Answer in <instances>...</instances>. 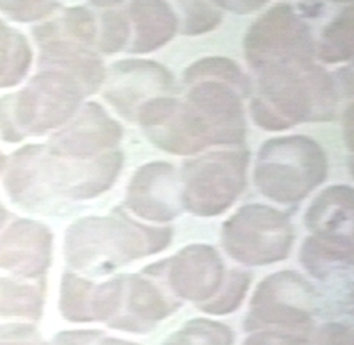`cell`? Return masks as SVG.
Listing matches in <instances>:
<instances>
[{
	"label": "cell",
	"mask_w": 354,
	"mask_h": 345,
	"mask_svg": "<svg viewBox=\"0 0 354 345\" xmlns=\"http://www.w3.org/2000/svg\"><path fill=\"white\" fill-rule=\"evenodd\" d=\"M122 162L120 150L80 160L63 157L50 150L43 153L31 149L17 157L14 170L10 171L8 187L17 196L32 189L35 198H95L112 187Z\"/></svg>",
	"instance_id": "obj_1"
},
{
	"label": "cell",
	"mask_w": 354,
	"mask_h": 345,
	"mask_svg": "<svg viewBox=\"0 0 354 345\" xmlns=\"http://www.w3.org/2000/svg\"><path fill=\"white\" fill-rule=\"evenodd\" d=\"M170 227L141 225L125 214L85 218L66 234V259L84 272L104 274L169 246Z\"/></svg>",
	"instance_id": "obj_2"
},
{
	"label": "cell",
	"mask_w": 354,
	"mask_h": 345,
	"mask_svg": "<svg viewBox=\"0 0 354 345\" xmlns=\"http://www.w3.org/2000/svg\"><path fill=\"white\" fill-rule=\"evenodd\" d=\"M326 176L325 150L315 140L300 134L266 141L254 167V182L259 192L283 205L308 197Z\"/></svg>",
	"instance_id": "obj_3"
},
{
	"label": "cell",
	"mask_w": 354,
	"mask_h": 345,
	"mask_svg": "<svg viewBox=\"0 0 354 345\" xmlns=\"http://www.w3.org/2000/svg\"><path fill=\"white\" fill-rule=\"evenodd\" d=\"M335 77L315 63L260 72L259 97L292 128L303 122H326L336 117Z\"/></svg>",
	"instance_id": "obj_4"
},
{
	"label": "cell",
	"mask_w": 354,
	"mask_h": 345,
	"mask_svg": "<svg viewBox=\"0 0 354 345\" xmlns=\"http://www.w3.org/2000/svg\"><path fill=\"white\" fill-rule=\"evenodd\" d=\"M250 153L221 150L187 161L179 176L183 207L199 216L225 213L247 181Z\"/></svg>",
	"instance_id": "obj_5"
},
{
	"label": "cell",
	"mask_w": 354,
	"mask_h": 345,
	"mask_svg": "<svg viewBox=\"0 0 354 345\" xmlns=\"http://www.w3.org/2000/svg\"><path fill=\"white\" fill-rule=\"evenodd\" d=\"M245 60L260 72L313 63L316 53L306 21L288 4H276L259 17L243 41Z\"/></svg>",
	"instance_id": "obj_6"
},
{
	"label": "cell",
	"mask_w": 354,
	"mask_h": 345,
	"mask_svg": "<svg viewBox=\"0 0 354 345\" xmlns=\"http://www.w3.org/2000/svg\"><path fill=\"white\" fill-rule=\"evenodd\" d=\"M222 242L230 257L241 263H276L290 254L293 227L288 216L276 209L247 205L223 225Z\"/></svg>",
	"instance_id": "obj_7"
},
{
	"label": "cell",
	"mask_w": 354,
	"mask_h": 345,
	"mask_svg": "<svg viewBox=\"0 0 354 345\" xmlns=\"http://www.w3.org/2000/svg\"><path fill=\"white\" fill-rule=\"evenodd\" d=\"M251 307L250 328L306 336L312 324L315 291L301 275L283 271L259 284Z\"/></svg>",
	"instance_id": "obj_8"
},
{
	"label": "cell",
	"mask_w": 354,
	"mask_h": 345,
	"mask_svg": "<svg viewBox=\"0 0 354 345\" xmlns=\"http://www.w3.org/2000/svg\"><path fill=\"white\" fill-rule=\"evenodd\" d=\"M84 96L80 84L72 77L56 71L44 72L19 95L17 121L31 132L53 129L75 115Z\"/></svg>",
	"instance_id": "obj_9"
},
{
	"label": "cell",
	"mask_w": 354,
	"mask_h": 345,
	"mask_svg": "<svg viewBox=\"0 0 354 345\" xmlns=\"http://www.w3.org/2000/svg\"><path fill=\"white\" fill-rule=\"evenodd\" d=\"M174 91V77L167 68L146 59H127L113 64L104 97L118 115L133 121L150 100Z\"/></svg>",
	"instance_id": "obj_10"
},
{
	"label": "cell",
	"mask_w": 354,
	"mask_h": 345,
	"mask_svg": "<svg viewBox=\"0 0 354 345\" xmlns=\"http://www.w3.org/2000/svg\"><path fill=\"white\" fill-rule=\"evenodd\" d=\"M127 205L146 221L167 222L177 218L183 203L176 167L162 161L138 167L128 186Z\"/></svg>",
	"instance_id": "obj_11"
},
{
	"label": "cell",
	"mask_w": 354,
	"mask_h": 345,
	"mask_svg": "<svg viewBox=\"0 0 354 345\" xmlns=\"http://www.w3.org/2000/svg\"><path fill=\"white\" fill-rule=\"evenodd\" d=\"M186 102L202 115L209 127L212 145H242L247 124L241 96L222 82L194 84Z\"/></svg>",
	"instance_id": "obj_12"
},
{
	"label": "cell",
	"mask_w": 354,
	"mask_h": 345,
	"mask_svg": "<svg viewBox=\"0 0 354 345\" xmlns=\"http://www.w3.org/2000/svg\"><path fill=\"white\" fill-rule=\"evenodd\" d=\"M122 138V127L101 105L89 102L77 118L57 133L49 150L55 154L88 160L112 151Z\"/></svg>",
	"instance_id": "obj_13"
},
{
	"label": "cell",
	"mask_w": 354,
	"mask_h": 345,
	"mask_svg": "<svg viewBox=\"0 0 354 345\" xmlns=\"http://www.w3.org/2000/svg\"><path fill=\"white\" fill-rule=\"evenodd\" d=\"M166 264L167 281L176 295L183 299L206 301L216 295L223 284V262L212 247H186Z\"/></svg>",
	"instance_id": "obj_14"
},
{
	"label": "cell",
	"mask_w": 354,
	"mask_h": 345,
	"mask_svg": "<svg viewBox=\"0 0 354 345\" xmlns=\"http://www.w3.org/2000/svg\"><path fill=\"white\" fill-rule=\"evenodd\" d=\"M50 257L48 230L31 222H19L0 242V265L33 277L44 272Z\"/></svg>",
	"instance_id": "obj_15"
},
{
	"label": "cell",
	"mask_w": 354,
	"mask_h": 345,
	"mask_svg": "<svg viewBox=\"0 0 354 345\" xmlns=\"http://www.w3.org/2000/svg\"><path fill=\"white\" fill-rule=\"evenodd\" d=\"M353 189L336 185L313 199L306 214V225L315 236L353 238Z\"/></svg>",
	"instance_id": "obj_16"
},
{
	"label": "cell",
	"mask_w": 354,
	"mask_h": 345,
	"mask_svg": "<svg viewBox=\"0 0 354 345\" xmlns=\"http://www.w3.org/2000/svg\"><path fill=\"white\" fill-rule=\"evenodd\" d=\"M41 60L56 72L64 73L79 82L85 95L95 93L106 80V71L101 59L75 41L49 40Z\"/></svg>",
	"instance_id": "obj_17"
},
{
	"label": "cell",
	"mask_w": 354,
	"mask_h": 345,
	"mask_svg": "<svg viewBox=\"0 0 354 345\" xmlns=\"http://www.w3.org/2000/svg\"><path fill=\"white\" fill-rule=\"evenodd\" d=\"M128 17L136 32L130 48L134 55L160 50L177 32V15L166 1H133Z\"/></svg>",
	"instance_id": "obj_18"
},
{
	"label": "cell",
	"mask_w": 354,
	"mask_h": 345,
	"mask_svg": "<svg viewBox=\"0 0 354 345\" xmlns=\"http://www.w3.org/2000/svg\"><path fill=\"white\" fill-rule=\"evenodd\" d=\"M124 299L128 304V315L113 321L111 326L117 328L145 330L177 308L176 303L167 299L154 283L137 275L125 278Z\"/></svg>",
	"instance_id": "obj_19"
},
{
	"label": "cell",
	"mask_w": 354,
	"mask_h": 345,
	"mask_svg": "<svg viewBox=\"0 0 354 345\" xmlns=\"http://www.w3.org/2000/svg\"><path fill=\"white\" fill-rule=\"evenodd\" d=\"M353 238L310 236L301 248L300 259L306 270L324 278L332 271L353 263Z\"/></svg>",
	"instance_id": "obj_20"
},
{
	"label": "cell",
	"mask_w": 354,
	"mask_h": 345,
	"mask_svg": "<svg viewBox=\"0 0 354 345\" xmlns=\"http://www.w3.org/2000/svg\"><path fill=\"white\" fill-rule=\"evenodd\" d=\"M354 7L348 6L330 20L322 33L317 56L324 63L338 64L349 62L354 55Z\"/></svg>",
	"instance_id": "obj_21"
},
{
	"label": "cell",
	"mask_w": 354,
	"mask_h": 345,
	"mask_svg": "<svg viewBox=\"0 0 354 345\" xmlns=\"http://www.w3.org/2000/svg\"><path fill=\"white\" fill-rule=\"evenodd\" d=\"M185 82L196 84L202 82H222L231 86L241 97L250 95L251 84L241 66L234 60L221 56L203 57L187 66L183 73Z\"/></svg>",
	"instance_id": "obj_22"
},
{
	"label": "cell",
	"mask_w": 354,
	"mask_h": 345,
	"mask_svg": "<svg viewBox=\"0 0 354 345\" xmlns=\"http://www.w3.org/2000/svg\"><path fill=\"white\" fill-rule=\"evenodd\" d=\"M30 62L31 50L23 36L0 24V86L19 82Z\"/></svg>",
	"instance_id": "obj_23"
},
{
	"label": "cell",
	"mask_w": 354,
	"mask_h": 345,
	"mask_svg": "<svg viewBox=\"0 0 354 345\" xmlns=\"http://www.w3.org/2000/svg\"><path fill=\"white\" fill-rule=\"evenodd\" d=\"M166 345H232V332L219 323L199 319L178 330Z\"/></svg>",
	"instance_id": "obj_24"
},
{
	"label": "cell",
	"mask_w": 354,
	"mask_h": 345,
	"mask_svg": "<svg viewBox=\"0 0 354 345\" xmlns=\"http://www.w3.org/2000/svg\"><path fill=\"white\" fill-rule=\"evenodd\" d=\"M93 284L76 275L66 274L62 288V310L65 316L76 321L92 320L91 301Z\"/></svg>",
	"instance_id": "obj_25"
},
{
	"label": "cell",
	"mask_w": 354,
	"mask_h": 345,
	"mask_svg": "<svg viewBox=\"0 0 354 345\" xmlns=\"http://www.w3.org/2000/svg\"><path fill=\"white\" fill-rule=\"evenodd\" d=\"M251 284V275L243 271H231L225 280V288L218 296L202 307L212 315H225L236 310L247 294Z\"/></svg>",
	"instance_id": "obj_26"
},
{
	"label": "cell",
	"mask_w": 354,
	"mask_h": 345,
	"mask_svg": "<svg viewBox=\"0 0 354 345\" xmlns=\"http://www.w3.org/2000/svg\"><path fill=\"white\" fill-rule=\"evenodd\" d=\"M130 20L122 11H106L101 19V32L98 47L104 53L113 55L124 50L129 41Z\"/></svg>",
	"instance_id": "obj_27"
},
{
	"label": "cell",
	"mask_w": 354,
	"mask_h": 345,
	"mask_svg": "<svg viewBox=\"0 0 354 345\" xmlns=\"http://www.w3.org/2000/svg\"><path fill=\"white\" fill-rule=\"evenodd\" d=\"M183 8L185 20L180 32L186 36H196L209 32L215 30L223 19L221 8L211 3L190 1L185 3Z\"/></svg>",
	"instance_id": "obj_28"
},
{
	"label": "cell",
	"mask_w": 354,
	"mask_h": 345,
	"mask_svg": "<svg viewBox=\"0 0 354 345\" xmlns=\"http://www.w3.org/2000/svg\"><path fill=\"white\" fill-rule=\"evenodd\" d=\"M40 295L32 287L3 284L0 292V311L35 316L40 313Z\"/></svg>",
	"instance_id": "obj_29"
},
{
	"label": "cell",
	"mask_w": 354,
	"mask_h": 345,
	"mask_svg": "<svg viewBox=\"0 0 354 345\" xmlns=\"http://www.w3.org/2000/svg\"><path fill=\"white\" fill-rule=\"evenodd\" d=\"M63 27L66 35L77 43L92 44L97 37L96 20L93 15L82 7H73L65 12Z\"/></svg>",
	"instance_id": "obj_30"
},
{
	"label": "cell",
	"mask_w": 354,
	"mask_h": 345,
	"mask_svg": "<svg viewBox=\"0 0 354 345\" xmlns=\"http://www.w3.org/2000/svg\"><path fill=\"white\" fill-rule=\"evenodd\" d=\"M56 3L50 1H8L0 3V10L17 20H33L55 11Z\"/></svg>",
	"instance_id": "obj_31"
},
{
	"label": "cell",
	"mask_w": 354,
	"mask_h": 345,
	"mask_svg": "<svg viewBox=\"0 0 354 345\" xmlns=\"http://www.w3.org/2000/svg\"><path fill=\"white\" fill-rule=\"evenodd\" d=\"M250 111L252 120L255 121V124L260 127L264 131H271V132H283V131H288L290 129L288 124H286L279 115L274 113L261 100L254 99L251 105H250Z\"/></svg>",
	"instance_id": "obj_32"
},
{
	"label": "cell",
	"mask_w": 354,
	"mask_h": 345,
	"mask_svg": "<svg viewBox=\"0 0 354 345\" xmlns=\"http://www.w3.org/2000/svg\"><path fill=\"white\" fill-rule=\"evenodd\" d=\"M306 336L266 330L250 337L244 345H309Z\"/></svg>",
	"instance_id": "obj_33"
},
{
	"label": "cell",
	"mask_w": 354,
	"mask_h": 345,
	"mask_svg": "<svg viewBox=\"0 0 354 345\" xmlns=\"http://www.w3.org/2000/svg\"><path fill=\"white\" fill-rule=\"evenodd\" d=\"M0 345H43L31 328L0 329Z\"/></svg>",
	"instance_id": "obj_34"
},
{
	"label": "cell",
	"mask_w": 354,
	"mask_h": 345,
	"mask_svg": "<svg viewBox=\"0 0 354 345\" xmlns=\"http://www.w3.org/2000/svg\"><path fill=\"white\" fill-rule=\"evenodd\" d=\"M319 345H353V333L339 324L326 326L322 329Z\"/></svg>",
	"instance_id": "obj_35"
},
{
	"label": "cell",
	"mask_w": 354,
	"mask_h": 345,
	"mask_svg": "<svg viewBox=\"0 0 354 345\" xmlns=\"http://www.w3.org/2000/svg\"><path fill=\"white\" fill-rule=\"evenodd\" d=\"M221 10H228L238 15H247L252 14L266 6V1H216L214 3Z\"/></svg>",
	"instance_id": "obj_36"
},
{
	"label": "cell",
	"mask_w": 354,
	"mask_h": 345,
	"mask_svg": "<svg viewBox=\"0 0 354 345\" xmlns=\"http://www.w3.org/2000/svg\"><path fill=\"white\" fill-rule=\"evenodd\" d=\"M98 333L96 332H72L63 333L57 345H92L96 343Z\"/></svg>",
	"instance_id": "obj_37"
},
{
	"label": "cell",
	"mask_w": 354,
	"mask_h": 345,
	"mask_svg": "<svg viewBox=\"0 0 354 345\" xmlns=\"http://www.w3.org/2000/svg\"><path fill=\"white\" fill-rule=\"evenodd\" d=\"M337 76V80H335V82L337 85L338 92L344 93L345 96L352 97V95H353V72H352V68L351 66L341 68L338 71Z\"/></svg>",
	"instance_id": "obj_38"
},
{
	"label": "cell",
	"mask_w": 354,
	"mask_h": 345,
	"mask_svg": "<svg viewBox=\"0 0 354 345\" xmlns=\"http://www.w3.org/2000/svg\"><path fill=\"white\" fill-rule=\"evenodd\" d=\"M344 137L348 148L353 149V105H349L344 115Z\"/></svg>",
	"instance_id": "obj_39"
},
{
	"label": "cell",
	"mask_w": 354,
	"mask_h": 345,
	"mask_svg": "<svg viewBox=\"0 0 354 345\" xmlns=\"http://www.w3.org/2000/svg\"><path fill=\"white\" fill-rule=\"evenodd\" d=\"M299 8L306 17H316L324 8V4L322 3H301L299 6Z\"/></svg>",
	"instance_id": "obj_40"
},
{
	"label": "cell",
	"mask_w": 354,
	"mask_h": 345,
	"mask_svg": "<svg viewBox=\"0 0 354 345\" xmlns=\"http://www.w3.org/2000/svg\"><path fill=\"white\" fill-rule=\"evenodd\" d=\"M98 345H136L130 344V343H125V342H120V340H105L102 344Z\"/></svg>",
	"instance_id": "obj_41"
},
{
	"label": "cell",
	"mask_w": 354,
	"mask_h": 345,
	"mask_svg": "<svg viewBox=\"0 0 354 345\" xmlns=\"http://www.w3.org/2000/svg\"><path fill=\"white\" fill-rule=\"evenodd\" d=\"M3 219H4V212H3V209H1V206H0V226H1Z\"/></svg>",
	"instance_id": "obj_42"
},
{
	"label": "cell",
	"mask_w": 354,
	"mask_h": 345,
	"mask_svg": "<svg viewBox=\"0 0 354 345\" xmlns=\"http://www.w3.org/2000/svg\"><path fill=\"white\" fill-rule=\"evenodd\" d=\"M1 164H3V160H1V157H0V167H1Z\"/></svg>",
	"instance_id": "obj_43"
}]
</instances>
